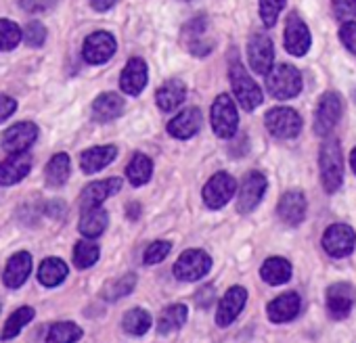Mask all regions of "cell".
Returning <instances> with one entry per match:
<instances>
[{
	"label": "cell",
	"mask_w": 356,
	"mask_h": 343,
	"mask_svg": "<svg viewBox=\"0 0 356 343\" xmlns=\"http://www.w3.org/2000/svg\"><path fill=\"white\" fill-rule=\"evenodd\" d=\"M170 249H172V245H170L168 241H155V243H151V245L147 247V251H145V264L153 266V264L163 262V260L168 258Z\"/></svg>",
	"instance_id": "cell-41"
},
{
	"label": "cell",
	"mask_w": 356,
	"mask_h": 343,
	"mask_svg": "<svg viewBox=\"0 0 356 343\" xmlns=\"http://www.w3.org/2000/svg\"><path fill=\"white\" fill-rule=\"evenodd\" d=\"M122 109H124V99L120 94H115V92H103L92 103V117L97 122H111V119L120 117Z\"/></svg>",
	"instance_id": "cell-27"
},
{
	"label": "cell",
	"mask_w": 356,
	"mask_h": 343,
	"mask_svg": "<svg viewBox=\"0 0 356 343\" xmlns=\"http://www.w3.org/2000/svg\"><path fill=\"white\" fill-rule=\"evenodd\" d=\"M356 245V235L346 224H333L323 235V247L331 258H346Z\"/></svg>",
	"instance_id": "cell-10"
},
{
	"label": "cell",
	"mask_w": 356,
	"mask_h": 343,
	"mask_svg": "<svg viewBox=\"0 0 356 343\" xmlns=\"http://www.w3.org/2000/svg\"><path fill=\"white\" fill-rule=\"evenodd\" d=\"M70 172H72V161H70V155L65 153H57L49 163H47V183L51 187H61L67 183L70 178Z\"/></svg>",
	"instance_id": "cell-32"
},
{
	"label": "cell",
	"mask_w": 356,
	"mask_h": 343,
	"mask_svg": "<svg viewBox=\"0 0 356 343\" xmlns=\"http://www.w3.org/2000/svg\"><path fill=\"white\" fill-rule=\"evenodd\" d=\"M17 109V101L11 97L0 94V122H5L7 117H11Z\"/></svg>",
	"instance_id": "cell-44"
},
{
	"label": "cell",
	"mask_w": 356,
	"mask_h": 343,
	"mask_svg": "<svg viewBox=\"0 0 356 343\" xmlns=\"http://www.w3.org/2000/svg\"><path fill=\"white\" fill-rule=\"evenodd\" d=\"M32 169V157L24 151V153H11L9 159L3 161L0 165V185L3 187H11L22 183Z\"/></svg>",
	"instance_id": "cell-15"
},
{
	"label": "cell",
	"mask_w": 356,
	"mask_h": 343,
	"mask_svg": "<svg viewBox=\"0 0 356 343\" xmlns=\"http://www.w3.org/2000/svg\"><path fill=\"white\" fill-rule=\"evenodd\" d=\"M32 272V256L28 251H19L15 253L9 262H7V268H5V285L9 289H17L26 283V278L30 276Z\"/></svg>",
	"instance_id": "cell-23"
},
{
	"label": "cell",
	"mask_w": 356,
	"mask_h": 343,
	"mask_svg": "<svg viewBox=\"0 0 356 343\" xmlns=\"http://www.w3.org/2000/svg\"><path fill=\"white\" fill-rule=\"evenodd\" d=\"M122 189V181L120 178H107V181H99V183H90L84 193H82V210L86 208H99L105 199H109L111 195H115Z\"/></svg>",
	"instance_id": "cell-21"
},
{
	"label": "cell",
	"mask_w": 356,
	"mask_h": 343,
	"mask_svg": "<svg viewBox=\"0 0 356 343\" xmlns=\"http://www.w3.org/2000/svg\"><path fill=\"white\" fill-rule=\"evenodd\" d=\"M153 174V161L145 153H134L128 167H126V176L134 187H143L149 183Z\"/></svg>",
	"instance_id": "cell-28"
},
{
	"label": "cell",
	"mask_w": 356,
	"mask_h": 343,
	"mask_svg": "<svg viewBox=\"0 0 356 343\" xmlns=\"http://www.w3.org/2000/svg\"><path fill=\"white\" fill-rule=\"evenodd\" d=\"M235 191H237L235 178L227 174V172H218L204 187V201L210 210H220L233 199Z\"/></svg>",
	"instance_id": "cell-7"
},
{
	"label": "cell",
	"mask_w": 356,
	"mask_h": 343,
	"mask_svg": "<svg viewBox=\"0 0 356 343\" xmlns=\"http://www.w3.org/2000/svg\"><path fill=\"white\" fill-rule=\"evenodd\" d=\"M212 128L216 132V136L220 138H231L237 134V126H239V113L237 107L233 103V99L229 94H220L214 105H212Z\"/></svg>",
	"instance_id": "cell-4"
},
{
	"label": "cell",
	"mask_w": 356,
	"mask_h": 343,
	"mask_svg": "<svg viewBox=\"0 0 356 343\" xmlns=\"http://www.w3.org/2000/svg\"><path fill=\"white\" fill-rule=\"evenodd\" d=\"M333 13L339 22H352L356 17V0H333Z\"/></svg>",
	"instance_id": "cell-42"
},
{
	"label": "cell",
	"mask_w": 356,
	"mask_h": 343,
	"mask_svg": "<svg viewBox=\"0 0 356 343\" xmlns=\"http://www.w3.org/2000/svg\"><path fill=\"white\" fill-rule=\"evenodd\" d=\"M287 0H260V17L266 28H273L279 19V13L283 11Z\"/></svg>",
	"instance_id": "cell-39"
},
{
	"label": "cell",
	"mask_w": 356,
	"mask_h": 343,
	"mask_svg": "<svg viewBox=\"0 0 356 343\" xmlns=\"http://www.w3.org/2000/svg\"><path fill=\"white\" fill-rule=\"evenodd\" d=\"M279 218L289 224V226H298L304 216H306V197L300 191H289L281 197L279 201Z\"/></svg>",
	"instance_id": "cell-20"
},
{
	"label": "cell",
	"mask_w": 356,
	"mask_h": 343,
	"mask_svg": "<svg viewBox=\"0 0 356 343\" xmlns=\"http://www.w3.org/2000/svg\"><path fill=\"white\" fill-rule=\"evenodd\" d=\"M138 214H140V206H138V203H130V206H128V218H130V220H136Z\"/></svg>",
	"instance_id": "cell-48"
},
{
	"label": "cell",
	"mask_w": 356,
	"mask_h": 343,
	"mask_svg": "<svg viewBox=\"0 0 356 343\" xmlns=\"http://www.w3.org/2000/svg\"><path fill=\"white\" fill-rule=\"evenodd\" d=\"M118 0H90V5L95 11H109Z\"/></svg>",
	"instance_id": "cell-47"
},
{
	"label": "cell",
	"mask_w": 356,
	"mask_h": 343,
	"mask_svg": "<svg viewBox=\"0 0 356 343\" xmlns=\"http://www.w3.org/2000/svg\"><path fill=\"white\" fill-rule=\"evenodd\" d=\"M187 99V86L181 80H168L159 86L155 101L161 111H174L176 107H181L183 101Z\"/></svg>",
	"instance_id": "cell-24"
},
{
	"label": "cell",
	"mask_w": 356,
	"mask_h": 343,
	"mask_svg": "<svg viewBox=\"0 0 356 343\" xmlns=\"http://www.w3.org/2000/svg\"><path fill=\"white\" fill-rule=\"evenodd\" d=\"M99 260V247L92 241H80L74 249V262L78 268H90Z\"/></svg>",
	"instance_id": "cell-37"
},
{
	"label": "cell",
	"mask_w": 356,
	"mask_h": 343,
	"mask_svg": "<svg viewBox=\"0 0 356 343\" xmlns=\"http://www.w3.org/2000/svg\"><path fill=\"white\" fill-rule=\"evenodd\" d=\"M187 314H189V310L183 303H174V306L165 308L161 312L159 320H157V331L161 335H168V333L178 331V328H181L187 322Z\"/></svg>",
	"instance_id": "cell-29"
},
{
	"label": "cell",
	"mask_w": 356,
	"mask_h": 343,
	"mask_svg": "<svg viewBox=\"0 0 356 343\" xmlns=\"http://www.w3.org/2000/svg\"><path fill=\"white\" fill-rule=\"evenodd\" d=\"M248 57H250L252 69L260 76H266L273 69V61H275L273 40L264 34H256L248 44Z\"/></svg>",
	"instance_id": "cell-12"
},
{
	"label": "cell",
	"mask_w": 356,
	"mask_h": 343,
	"mask_svg": "<svg viewBox=\"0 0 356 343\" xmlns=\"http://www.w3.org/2000/svg\"><path fill=\"white\" fill-rule=\"evenodd\" d=\"M341 117V99L337 92H325L316 107L314 117V132L318 136H327Z\"/></svg>",
	"instance_id": "cell-8"
},
{
	"label": "cell",
	"mask_w": 356,
	"mask_h": 343,
	"mask_svg": "<svg viewBox=\"0 0 356 343\" xmlns=\"http://www.w3.org/2000/svg\"><path fill=\"white\" fill-rule=\"evenodd\" d=\"M145 86H147V65L143 59L134 57L126 63V67L120 76V88H122V92L136 97L143 92Z\"/></svg>",
	"instance_id": "cell-19"
},
{
	"label": "cell",
	"mask_w": 356,
	"mask_h": 343,
	"mask_svg": "<svg viewBox=\"0 0 356 343\" xmlns=\"http://www.w3.org/2000/svg\"><path fill=\"white\" fill-rule=\"evenodd\" d=\"M34 318V310L32 308H19V310H15L13 314H11V318L7 320V324H5V328H3V339H13V337H17L19 335V331L30 322Z\"/></svg>",
	"instance_id": "cell-35"
},
{
	"label": "cell",
	"mask_w": 356,
	"mask_h": 343,
	"mask_svg": "<svg viewBox=\"0 0 356 343\" xmlns=\"http://www.w3.org/2000/svg\"><path fill=\"white\" fill-rule=\"evenodd\" d=\"M339 38L343 42V47L356 55V24L354 22H343V26L339 28Z\"/></svg>",
	"instance_id": "cell-43"
},
{
	"label": "cell",
	"mask_w": 356,
	"mask_h": 343,
	"mask_svg": "<svg viewBox=\"0 0 356 343\" xmlns=\"http://www.w3.org/2000/svg\"><path fill=\"white\" fill-rule=\"evenodd\" d=\"M354 306V289L348 283H335L327 289V310L335 320H341L350 314Z\"/></svg>",
	"instance_id": "cell-18"
},
{
	"label": "cell",
	"mask_w": 356,
	"mask_h": 343,
	"mask_svg": "<svg viewBox=\"0 0 356 343\" xmlns=\"http://www.w3.org/2000/svg\"><path fill=\"white\" fill-rule=\"evenodd\" d=\"M22 42V30L9 19H0V51H13Z\"/></svg>",
	"instance_id": "cell-38"
},
{
	"label": "cell",
	"mask_w": 356,
	"mask_h": 343,
	"mask_svg": "<svg viewBox=\"0 0 356 343\" xmlns=\"http://www.w3.org/2000/svg\"><path fill=\"white\" fill-rule=\"evenodd\" d=\"M38 138V128L32 122H19L5 130L3 134V147L9 153H24L28 151Z\"/></svg>",
	"instance_id": "cell-13"
},
{
	"label": "cell",
	"mask_w": 356,
	"mask_h": 343,
	"mask_svg": "<svg viewBox=\"0 0 356 343\" xmlns=\"http://www.w3.org/2000/svg\"><path fill=\"white\" fill-rule=\"evenodd\" d=\"M260 274L268 285H283L291 278V264L283 258H268L262 264Z\"/></svg>",
	"instance_id": "cell-30"
},
{
	"label": "cell",
	"mask_w": 356,
	"mask_h": 343,
	"mask_svg": "<svg viewBox=\"0 0 356 343\" xmlns=\"http://www.w3.org/2000/svg\"><path fill=\"white\" fill-rule=\"evenodd\" d=\"M22 40H26L28 47H42L44 40H47V30L42 24L38 22H32L26 26V30L22 32Z\"/></svg>",
	"instance_id": "cell-40"
},
{
	"label": "cell",
	"mask_w": 356,
	"mask_h": 343,
	"mask_svg": "<svg viewBox=\"0 0 356 343\" xmlns=\"http://www.w3.org/2000/svg\"><path fill=\"white\" fill-rule=\"evenodd\" d=\"M109 224V216L107 212L99 206V208H86L82 210V218H80V233L88 239H97L105 233Z\"/></svg>",
	"instance_id": "cell-26"
},
{
	"label": "cell",
	"mask_w": 356,
	"mask_h": 343,
	"mask_svg": "<svg viewBox=\"0 0 356 343\" xmlns=\"http://www.w3.org/2000/svg\"><path fill=\"white\" fill-rule=\"evenodd\" d=\"M302 301L298 293H283L268 303V318L273 322H289L300 314Z\"/></svg>",
	"instance_id": "cell-22"
},
{
	"label": "cell",
	"mask_w": 356,
	"mask_h": 343,
	"mask_svg": "<svg viewBox=\"0 0 356 343\" xmlns=\"http://www.w3.org/2000/svg\"><path fill=\"white\" fill-rule=\"evenodd\" d=\"M115 47H118L115 38L109 32H95L84 40L82 57L90 65H101V63H107L113 57Z\"/></svg>",
	"instance_id": "cell-9"
},
{
	"label": "cell",
	"mask_w": 356,
	"mask_h": 343,
	"mask_svg": "<svg viewBox=\"0 0 356 343\" xmlns=\"http://www.w3.org/2000/svg\"><path fill=\"white\" fill-rule=\"evenodd\" d=\"M229 78H231V86H233V92H235L239 105L245 111H254L262 103V90H260V86L250 78V74L245 72V67L239 61L231 65Z\"/></svg>",
	"instance_id": "cell-3"
},
{
	"label": "cell",
	"mask_w": 356,
	"mask_h": 343,
	"mask_svg": "<svg viewBox=\"0 0 356 343\" xmlns=\"http://www.w3.org/2000/svg\"><path fill=\"white\" fill-rule=\"evenodd\" d=\"M82 337V328L74 322H57L49 328L47 343H76Z\"/></svg>",
	"instance_id": "cell-33"
},
{
	"label": "cell",
	"mask_w": 356,
	"mask_h": 343,
	"mask_svg": "<svg viewBox=\"0 0 356 343\" xmlns=\"http://www.w3.org/2000/svg\"><path fill=\"white\" fill-rule=\"evenodd\" d=\"M134 285H136V276H134V274H126V276H122V278L111 281V283L103 289V297L109 299V301H115V299L128 295V293L134 289Z\"/></svg>",
	"instance_id": "cell-36"
},
{
	"label": "cell",
	"mask_w": 356,
	"mask_h": 343,
	"mask_svg": "<svg viewBox=\"0 0 356 343\" xmlns=\"http://www.w3.org/2000/svg\"><path fill=\"white\" fill-rule=\"evenodd\" d=\"M310 44H312V38H310L306 24L298 15H291L287 19V26H285V49H287V53L293 57H304L308 53Z\"/></svg>",
	"instance_id": "cell-14"
},
{
	"label": "cell",
	"mask_w": 356,
	"mask_h": 343,
	"mask_svg": "<svg viewBox=\"0 0 356 343\" xmlns=\"http://www.w3.org/2000/svg\"><path fill=\"white\" fill-rule=\"evenodd\" d=\"M122 326L128 335H145L149 328H151V316L140 310V308H134L130 312H126L124 320H122Z\"/></svg>",
	"instance_id": "cell-34"
},
{
	"label": "cell",
	"mask_w": 356,
	"mask_h": 343,
	"mask_svg": "<svg viewBox=\"0 0 356 343\" xmlns=\"http://www.w3.org/2000/svg\"><path fill=\"white\" fill-rule=\"evenodd\" d=\"M266 193V178L260 172H250V174L243 178L239 197H237V210L241 214H250L252 210L258 208V203L262 201Z\"/></svg>",
	"instance_id": "cell-11"
},
{
	"label": "cell",
	"mask_w": 356,
	"mask_h": 343,
	"mask_svg": "<svg viewBox=\"0 0 356 343\" xmlns=\"http://www.w3.org/2000/svg\"><path fill=\"white\" fill-rule=\"evenodd\" d=\"M67 264L59 258H49L40 264V270H38V281L44 285V287H57L65 281L67 276Z\"/></svg>",
	"instance_id": "cell-31"
},
{
	"label": "cell",
	"mask_w": 356,
	"mask_h": 343,
	"mask_svg": "<svg viewBox=\"0 0 356 343\" xmlns=\"http://www.w3.org/2000/svg\"><path fill=\"white\" fill-rule=\"evenodd\" d=\"M350 165H352V169H354V174H356V149L350 153Z\"/></svg>",
	"instance_id": "cell-49"
},
{
	"label": "cell",
	"mask_w": 356,
	"mask_h": 343,
	"mask_svg": "<svg viewBox=\"0 0 356 343\" xmlns=\"http://www.w3.org/2000/svg\"><path fill=\"white\" fill-rule=\"evenodd\" d=\"M53 0H22V7L28 11V13H40L44 11Z\"/></svg>",
	"instance_id": "cell-45"
},
{
	"label": "cell",
	"mask_w": 356,
	"mask_h": 343,
	"mask_svg": "<svg viewBox=\"0 0 356 343\" xmlns=\"http://www.w3.org/2000/svg\"><path fill=\"white\" fill-rule=\"evenodd\" d=\"M318 165H321L323 189L327 193H335L343 181V157H341V149L337 140H327L321 147Z\"/></svg>",
	"instance_id": "cell-1"
},
{
	"label": "cell",
	"mask_w": 356,
	"mask_h": 343,
	"mask_svg": "<svg viewBox=\"0 0 356 343\" xmlns=\"http://www.w3.org/2000/svg\"><path fill=\"white\" fill-rule=\"evenodd\" d=\"M245 301H248V291L243 287H231L218 303V312H216L218 326H229L231 322H235Z\"/></svg>",
	"instance_id": "cell-17"
},
{
	"label": "cell",
	"mask_w": 356,
	"mask_h": 343,
	"mask_svg": "<svg viewBox=\"0 0 356 343\" xmlns=\"http://www.w3.org/2000/svg\"><path fill=\"white\" fill-rule=\"evenodd\" d=\"M266 88L275 99H293L302 90V74L293 65H277L266 74Z\"/></svg>",
	"instance_id": "cell-2"
},
{
	"label": "cell",
	"mask_w": 356,
	"mask_h": 343,
	"mask_svg": "<svg viewBox=\"0 0 356 343\" xmlns=\"http://www.w3.org/2000/svg\"><path fill=\"white\" fill-rule=\"evenodd\" d=\"M115 155H118V149L113 144L92 147L82 153V169L86 174H97V172H101L115 159Z\"/></svg>",
	"instance_id": "cell-25"
},
{
	"label": "cell",
	"mask_w": 356,
	"mask_h": 343,
	"mask_svg": "<svg viewBox=\"0 0 356 343\" xmlns=\"http://www.w3.org/2000/svg\"><path fill=\"white\" fill-rule=\"evenodd\" d=\"M212 268V258L202 249H189L174 264V276L178 281H200Z\"/></svg>",
	"instance_id": "cell-5"
},
{
	"label": "cell",
	"mask_w": 356,
	"mask_h": 343,
	"mask_svg": "<svg viewBox=\"0 0 356 343\" xmlns=\"http://www.w3.org/2000/svg\"><path fill=\"white\" fill-rule=\"evenodd\" d=\"M266 128L277 138H296L302 130V117L289 107H275L264 117Z\"/></svg>",
	"instance_id": "cell-6"
},
{
	"label": "cell",
	"mask_w": 356,
	"mask_h": 343,
	"mask_svg": "<svg viewBox=\"0 0 356 343\" xmlns=\"http://www.w3.org/2000/svg\"><path fill=\"white\" fill-rule=\"evenodd\" d=\"M0 308H3V303H0Z\"/></svg>",
	"instance_id": "cell-50"
},
{
	"label": "cell",
	"mask_w": 356,
	"mask_h": 343,
	"mask_svg": "<svg viewBox=\"0 0 356 343\" xmlns=\"http://www.w3.org/2000/svg\"><path fill=\"white\" fill-rule=\"evenodd\" d=\"M212 299H214V289L212 287H206V289H202L197 293V306H202V308H208L212 303Z\"/></svg>",
	"instance_id": "cell-46"
},
{
	"label": "cell",
	"mask_w": 356,
	"mask_h": 343,
	"mask_svg": "<svg viewBox=\"0 0 356 343\" xmlns=\"http://www.w3.org/2000/svg\"><path fill=\"white\" fill-rule=\"evenodd\" d=\"M204 124V115L197 107H189L185 111L178 113L170 124H168V134L174 136V138H181V140H187L191 136H195L200 132Z\"/></svg>",
	"instance_id": "cell-16"
}]
</instances>
